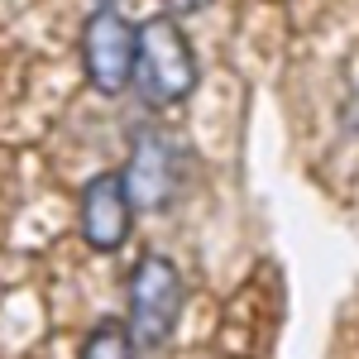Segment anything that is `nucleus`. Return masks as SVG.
I'll return each mask as SVG.
<instances>
[{
    "mask_svg": "<svg viewBox=\"0 0 359 359\" xmlns=\"http://www.w3.org/2000/svg\"><path fill=\"white\" fill-rule=\"evenodd\" d=\"M149 106H172L196 86V53L172 15H154L135 25V77Z\"/></svg>",
    "mask_w": 359,
    "mask_h": 359,
    "instance_id": "f257e3e1",
    "label": "nucleus"
},
{
    "mask_svg": "<svg viewBox=\"0 0 359 359\" xmlns=\"http://www.w3.org/2000/svg\"><path fill=\"white\" fill-rule=\"evenodd\" d=\"M177 316H182V273L163 254H144L130 273V321H125L130 340L154 350L172 335Z\"/></svg>",
    "mask_w": 359,
    "mask_h": 359,
    "instance_id": "f03ea898",
    "label": "nucleus"
},
{
    "mask_svg": "<svg viewBox=\"0 0 359 359\" xmlns=\"http://www.w3.org/2000/svg\"><path fill=\"white\" fill-rule=\"evenodd\" d=\"M82 62L96 91H106V96L125 91L135 77V25L120 10L101 5L82 29Z\"/></svg>",
    "mask_w": 359,
    "mask_h": 359,
    "instance_id": "7ed1b4c3",
    "label": "nucleus"
},
{
    "mask_svg": "<svg viewBox=\"0 0 359 359\" xmlns=\"http://www.w3.org/2000/svg\"><path fill=\"white\" fill-rule=\"evenodd\" d=\"M130 221H135V206L130 192L120 182V172H101L82 187V206H77V225H82V240L101 254H111L130 240Z\"/></svg>",
    "mask_w": 359,
    "mask_h": 359,
    "instance_id": "20e7f679",
    "label": "nucleus"
},
{
    "mask_svg": "<svg viewBox=\"0 0 359 359\" xmlns=\"http://www.w3.org/2000/svg\"><path fill=\"white\" fill-rule=\"evenodd\" d=\"M120 182L130 192V206H163L172 196V149L158 135H139Z\"/></svg>",
    "mask_w": 359,
    "mask_h": 359,
    "instance_id": "39448f33",
    "label": "nucleus"
},
{
    "mask_svg": "<svg viewBox=\"0 0 359 359\" xmlns=\"http://www.w3.org/2000/svg\"><path fill=\"white\" fill-rule=\"evenodd\" d=\"M82 359H135V340L120 321H101L82 340Z\"/></svg>",
    "mask_w": 359,
    "mask_h": 359,
    "instance_id": "423d86ee",
    "label": "nucleus"
},
{
    "mask_svg": "<svg viewBox=\"0 0 359 359\" xmlns=\"http://www.w3.org/2000/svg\"><path fill=\"white\" fill-rule=\"evenodd\" d=\"M201 5H211V0H163L168 15H192V10H201Z\"/></svg>",
    "mask_w": 359,
    "mask_h": 359,
    "instance_id": "0eeeda50",
    "label": "nucleus"
},
{
    "mask_svg": "<svg viewBox=\"0 0 359 359\" xmlns=\"http://www.w3.org/2000/svg\"><path fill=\"white\" fill-rule=\"evenodd\" d=\"M96 5H111V0H96Z\"/></svg>",
    "mask_w": 359,
    "mask_h": 359,
    "instance_id": "6e6552de",
    "label": "nucleus"
}]
</instances>
